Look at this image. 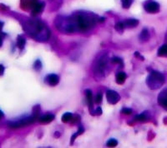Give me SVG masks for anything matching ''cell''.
<instances>
[{
  "label": "cell",
  "instance_id": "cell-1",
  "mask_svg": "<svg viewBox=\"0 0 167 148\" xmlns=\"http://www.w3.org/2000/svg\"><path fill=\"white\" fill-rule=\"evenodd\" d=\"M31 31L34 34V37L36 38H39L40 40H47L49 38V30L44 25V23L39 21L31 22L30 23Z\"/></svg>",
  "mask_w": 167,
  "mask_h": 148
},
{
  "label": "cell",
  "instance_id": "cell-2",
  "mask_svg": "<svg viewBox=\"0 0 167 148\" xmlns=\"http://www.w3.org/2000/svg\"><path fill=\"white\" fill-rule=\"evenodd\" d=\"M165 77L164 75L159 72L156 71H152L150 74L148 76L146 83L150 89H158L165 83Z\"/></svg>",
  "mask_w": 167,
  "mask_h": 148
},
{
  "label": "cell",
  "instance_id": "cell-3",
  "mask_svg": "<svg viewBox=\"0 0 167 148\" xmlns=\"http://www.w3.org/2000/svg\"><path fill=\"white\" fill-rule=\"evenodd\" d=\"M74 24L76 30L85 32L94 26V20L85 14H79L75 17V23Z\"/></svg>",
  "mask_w": 167,
  "mask_h": 148
},
{
  "label": "cell",
  "instance_id": "cell-4",
  "mask_svg": "<svg viewBox=\"0 0 167 148\" xmlns=\"http://www.w3.org/2000/svg\"><path fill=\"white\" fill-rule=\"evenodd\" d=\"M35 121V116L34 117H29L27 118H23V119L19 120V121H13L8 124V126L13 129H17V128H20V127H23L26 126H29L32 123H34Z\"/></svg>",
  "mask_w": 167,
  "mask_h": 148
},
{
  "label": "cell",
  "instance_id": "cell-5",
  "mask_svg": "<svg viewBox=\"0 0 167 148\" xmlns=\"http://www.w3.org/2000/svg\"><path fill=\"white\" fill-rule=\"evenodd\" d=\"M106 97H107V101L110 104H116L120 101V95L113 90H108L106 91Z\"/></svg>",
  "mask_w": 167,
  "mask_h": 148
},
{
  "label": "cell",
  "instance_id": "cell-6",
  "mask_svg": "<svg viewBox=\"0 0 167 148\" xmlns=\"http://www.w3.org/2000/svg\"><path fill=\"white\" fill-rule=\"evenodd\" d=\"M144 9L147 13H156L160 10V5H159L158 3L152 1V2H150V3H148L147 4L144 5Z\"/></svg>",
  "mask_w": 167,
  "mask_h": 148
},
{
  "label": "cell",
  "instance_id": "cell-7",
  "mask_svg": "<svg viewBox=\"0 0 167 148\" xmlns=\"http://www.w3.org/2000/svg\"><path fill=\"white\" fill-rule=\"evenodd\" d=\"M158 103L161 106L162 108L167 110V88L159 94L158 96Z\"/></svg>",
  "mask_w": 167,
  "mask_h": 148
},
{
  "label": "cell",
  "instance_id": "cell-8",
  "mask_svg": "<svg viewBox=\"0 0 167 148\" xmlns=\"http://www.w3.org/2000/svg\"><path fill=\"white\" fill-rule=\"evenodd\" d=\"M46 83H48L49 85L52 86H56L59 82V77L56 74H49V76L46 77Z\"/></svg>",
  "mask_w": 167,
  "mask_h": 148
},
{
  "label": "cell",
  "instance_id": "cell-9",
  "mask_svg": "<svg viewBox=\"0 0 167 148\" xmlns=\"http://www.w3.org/2000/svg\"><path fill=\"white\" fill-rule=\"evenodd\" d=\"M85 96H86V99H87V103H88V105L89 107V109L91 110L92 112V108H93V104H94V97H93V94L92 91L90 90H86L85 91Z\"/></svg>",
  "mask_w": 167,
  "mask_h": 148
},
{
  "label": "cell",
  "instance_id": "cell-10",
  "mask_svg": "<svg viewBox=\"0 0 167 148\" xmlns=\"http://www.w3.org/2000/svg\"><path fill=\"white\" fill-rule=\"evenodd\" d=\"M44 3H35V6L33 7V9H32L33 15H37L39 13H41V11L44 9Z\"/></svg>",
  "mask_w": 167,
  "mask_h": 148
},
{
  "label": "cell",
  "instance_id": "cell-11",
  "mask_svg": "<svg viewBox=\"0 0 167 148\" xmlns=\"http://www.w3.org/2000/svg\"><path fill=\"white\" fill-rule=\"evenodd\" d=\"M54 119V116L52 115V114H47V115H44L43 117H41L39 118V121L40 123H49V122H51Z\"/></svg>",
  "mask_w": 167,
  "mask_h": 148
},
{
  "label": "cell",
  "instance_id": "cell-12",
  "mask_svg": "<svg viewBox=\"0 0 167 148\" xmlns=\"http://www.w3.org/2000/svg\"><path fill=\"white\" fill-rule=\"evenodd\" d=\"M105 65H106V59H105V57H102L100 58V60L98 62L97 66H96V68L98 70L99 73H102L104 72Z\"/></svg>",
  "mask_w": 167,
  "mask_h": 148
},
{
  "label": "cell",
  "instance_id": "cell-13",
  "mask_svg": "<svg viewBox=\"0 0 167 148\" xmlns=\"http://www.w3.org/2000/svg\"><path fill=\"white\" fill-rule=\"evenodd\" d=\"M149 38H150L149 31H148L146 29H144L142 31H141V33H140V37H139L140 41L144 43V42H146L147 40L149 39Z\"/></svg>",
  "mask_w": 167,
  "mask_h": 148
},
{
  "label": "cell",
  "instance_id": "cell-14",
  "mask_svg": "<svg viewBox=\"0 0 167 148\" xmlns=\"http://www.w3.org/2000/svg\"><path fill=\"white\" fill-rule=\"evenodd\" d=\"M126 77V74L125 73H123V72H120V73H119L116 75V82L118 84H123L125 82Z\"/></svg>",
  "mask_w": 167,
  "mask_h": 148
},
{
  "label": "cell",
  "instance_id": "cell-15",
  "mask_svg": "<svg viewBox=\"0 0 167 148\" xmlns=\"http://www.w3.org/2000/svg\"><path fill=\"white\" fill-rule=\"evenodd\" d=\"M139 21L137 19H134V18H131V19H128L125 22V27H129V28H134V27H136L138 25Z\"/></svg>",
  "mask_w": 167,
  "mask_h": 148
},
{
  "label": "cell",
  "instance_id": "cell-16",
  "mask_svg": "<svg viewBox=\"0 0 167 148\" xmlns=\"http://www.w3.org/2000/svg\"><path fill=\"white\" fill-rule=\"evenodd\" d=\"M157 54L160 57H167V45L161 46L159 48Z\"/></svg>",
  "mask_w": 167,
  "mask_h": 148
},
{
  "label": "cell",
  "instance_id": "cell-17",
  "mask_svg": "<svg viewBox=\"0 0 167 148\" xmlns=\"http://www.w3.org/2000/svg\"><path fill=\"white\" fill-rule=\"evenodd\" d=\"M72 119H73V114L70 113V112H66L62 116V121L64 123L71 121Z\"/></svg>",
  "mask_w": 167,
  "mask_h": 148
},
{
  "label": "cell",
  "instance_id": "cell-18",
  "mask_svg": "<svg viewBox=\"0 0 167 148\" xmlns=\"http://www.w3.org/2000/svg\"><path fill=\"white\" fill-rule=\"evenodd\" d=\"M25 43H26V40L24 38L21 37V36H18V40H17V46L20 48V49H23L25 46Z\"/></svg>",
  "mask_w": 167,
  "mask_h": 148
},
{
  "label": "cell",
  "instance_id": "cell-19",
  "mask_svg": "<svg viewBox=\"0 0 167 148\" xmlns=\"http://www.w3.org/2000/svg\"><path fill=\"white\" fill-rule=\"evenodd\" d=\"M84 131H85L84 127H83L82 126H80L79 127V130H78V131H77L75 134H74V135H73V137H72V138H71V144H73V143H74V141L75 140V138H77V137H79L80 135L83 134V133H84Z\"/></svg>",
  "mask_w": 167,
  "mask_h": 148
},
{
  "label": "cell",
  "instance_id": "cell-20",
  "mask_svg": "<svg viewBox=\"0 0 167 148\" xmlns=\"http://www.w3.org/2000/svg\"><path fill=\"white\" fill-rule=\"evenodd\" d=\"M133 0H121L122 7L124 8H129L132 4Z\"/></svg>",
  "mask_w": 167,
  "mask_h": 148
},
{
  "label": "cell",
  "instance_id": "cell-21",
  "mask_svg": "<svg viewBox=\"0 0 167 148\" xmlns=\"http://www.w3.org/2000/svg\"><path fill=\"white\" fill-rule=\"evenodd\" d=\"M115 29L118 31V32H122L124 29L125 28V23H122V22H119L115 24Z\"/></svg>",
  "mask_w": 167,
  "mask_h": 148
},
{
  "label": "cell",
  "instance_id": "cell-22",
  "mask_svg": "<svg viewBox=\"0 0 167 148\" xmlns=\"http://www.w3.org/2000/svg\"><path fill=\"white\" fill-rule=\"evenodd\" d=\"M106 145H107V147H115L118 145V142L115 139H110L107 142Z\"/></svg>",
  "mask_w": 167,
  "mask_h": 148
},
{
  "label": "cell",
  "instance_id": "cell-23",
  "mask_svg": "<svg viewBox=\"0 0 167 148\" xmlns=\"http://www.w3.org/2000/svg\"><path fill=\"white\" fill-rule=\"evenodd\" d=\"M135 119L136 120V121H142V122H144V121H146V120H147V117L145 116V114H140V115H138Z\"/></svg>",
  "mask_w": 167,
  "mask_h": 148
},
{
  "label": "cell",
  "instance_id": "cell-24",
  "mask_svg": "<svg viewBox=\"0 0 167 148\" xmlns=\"http://www.w3.org/2000/svg\"><path fill=\"white\" fill-rule=\"evenodd\" d=\"M111 63H114V64H117V63H119V64H121V65H123V61H122V59H121L120 57H113L112 59H111Z\"/></svg>",
  "mask_w": 167,
  "mask_h": 148
},
{
  "label": "cell",
  "instance_id": "cell-25",
  "mask_svg": "<svg viewBox=\"0 0 167 148\" xmlns=\"http://www.w3.org/2000/svg\"><path fill=\"white\" fill-rule=\"evenodd\" d=\"M41 68H42V63L39 60H37L34 64V68L37 71H39V70H40Z\"/></svg>",
  "mask_w": 167,
  "mask_h": 148
},
{
  "label": "cell",
  "instance_id": "cell-26",
  "mask_svg": "<svg viewBox=\"0 0 167 148\" xmlns=\"http://www.w3.org/2000/svg\"><path fill=\"white\" fill-rule=\"evenodd\" d=\"M101 101H102V95L100 93H99V94H97V96L95 97L94 102H95V103H97V104H99V103H101Z\"/></svg>",
  "mask_w": 167,
  "mask_h": 148
},
{
  "label": "cell",
  "instance_id": "cell-27",
  "mask_svg": "<svg viewBox=\"0 0 167 148\" xmlns=\"http://www.w3.org/2000/svg\"><path fill=\"white\" fill-rule=\"evenodd\" d=\"M122 113H124L125 115H130V114L132 113V110L130 108H124L122 109Z\"/></svg>",
  "mask_w": 167,
  "mask_h": 148
},
{
  "label": "cell",
  "instance_id": "cell-28",
  "mask_svg": "<svg viewBox=\"0 0 167 148\" xmlns=\"http://www.w3.org/2000/svg\"><path fill=\"white\" fill-rule=\"evenodd\" d=\"M95 114L96 115H101L102 114V109L100 108H98L95 110Z\"/></svg>",
  "mask_w": 167,
  "mask_h": 148
},
{
  "label": "cell",
  "instance_id": "cell-29",
  "mask_svg": "<svg viewBox=\"0 0 167 148\" xmlns=\"http://www.w3.org/2000/svg\"><path fill=\"white\" fill-rule=\"evenodd\" d=\"M4 73V67L0 64V75H3Z\"/></svg>",
  "mask_w": 167,
  "mask_h": 148
},
{
  "label": "cell",
  "instance_id": "cell-30",
  "mask_svg": "<svg viewBox=\"0 0 167 148\" xmlns=\"http://www.w3.org/2000/svg\"><path fill=\"white\" fill-rule=\"evenodd\" d=\"M3 117H4V113H3V112L0 110V120L2 119Z\"/></svg>",
  "mask_w": 167,
  "mask_h": 148
},
{
  "label": "cell",
  "instance_id": "cell-31",
  "mask_svg": "<svg viewBox=\"0 0 167 148\" xmlns=\"http://www.w3.org/2000/svg\"><path fill=\"white\" fill-rule=\"evenodd\" d=\"M104 19H105L104 17H100V18H99V22H100V23H101V22H104Z\"/></svg>",
  "mask_w": 167,
  "mask_h": 148
},
{
  "label": "cell",
  "instance_id": "cell-32",
  "mask_svg": "<svg viewBox=\"0 0 167 148\" xmlns=\"http://www.w3.org/2000/svg\"><path fill=\"white\" fill-rule=\"evenodd\" d=\"M3 25H4V23L0 22V30H1V29H2V28H3Z\"/></svg>",
  "mask_w": 167,
  "mask_h": 148
},
{
  "label": "cell",
  "instance_id": "cell-33",
  "mask_svg": "<svg viewBox=\"0 0 167 148\" xmlns=\"http://www.w3.org/2000/svg\"><path fill=\"white\" fill-rule=\"evenodd\" d=\"M2 43H3V40H2V38L0 37V46L2 45Z\"/></svg>",
  "mask_w": 167,
  "mask_h": 148
}]
</instances>
